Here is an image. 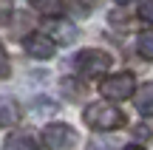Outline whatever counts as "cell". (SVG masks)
Segmentation results:
<instances>
[{
    "label": "cell",
    "mask_w": 153,
    "mask_h": 150,
    "mask_svg": "<svg viewBox=\"0 0 153 150\" xmlns=\"http://www.w3.org/2000/svg\"><path fill=\"white\" fill-rule=\"evenodd\" d=\"M111 65H114V60H111V54H108V51H102V48H85V51H79L76 60H74L76 74L85 77V79H94V77L108 74Z\"/></svg>",
    "instance_id": "2"
},
{
    "label": "cell",
    "mask_w": 153,
    "mask_h": 150,
    "mask_svg": "<svg viewBox=\"0 0 153 150\" xmlns=\"http://www.w3.org/2000/svg\"><path fill=\"white\" fill-rule=\"evenodd\" d=\"M14 122H20V105L14 99H0V128H11Z\"/></svg>",
    "instance_id": "8"
},
{
    "label": "cell",
    "mask_w": 153,
    "mask_h": 150,
    "mask_svg": "<svg viewBox=\"0 0 153 150\" xmlns=\"http://www.w3.org/2000/svg\"><path fill=\"white\" fill-rule=\"evenodd\" d=\"M11 11V0H0V14H9Z\"/></svg>",
    "instance_id": "14"
},
{
    "label": "cell",
    "mask_w": 153,
    "mask_h": 150,
    "mask_svg": "<svg viewBox=\"0 0 153 150\" xmlns=\"http://www.w3.org/2000/svg\"><path fill=\"white\" fill-rule=\"evenodd\" d=\"M125 150H145V147H139V145H128Z\"/></svg>",
    "instance_id": "15"
},
{
    "label": "cell",
    "mask_w": 153,
    "mask_h": 150,
    "mask_svg": "<svg viewBox=\"0 0 153 150\" xmlns=\"http://www.w3.org/2000/svg\"><path fill=\"white\" fill-rule=\"evenodd\" d=\"M133 91H136V79L131 71H116L99 82V94L108 102H125L133 96Z\"/></svg>",
    "instance_id": "3"
},
{
    "label": "cell",
    "mask_w": 153,
    "mask_h": 150,
    "mask_svg": "<svg viewBox=\"0 0 153 150\" xmlns=\"http://www.w3.org/2000/svg\"><path fill=\"white\" fill-rule=\"evenodd\" d=\"M133 102L142 116H153V82H145L133 91Z\"/></svg>",
    "instance_id": "6"
},
{
    "label": "cell",
    "mask_w": 153,
    "mask_h": 150,
    "mask_svg": "<svg viewBox=\"0 0 153 150\" xmlns=\"http://www.w3.org/2000/svg\"><path fill=\"white\" fill-rule=\"evenodd\" d=\"M82 119H85L88 128L94 130H119L125 128V113L116 108V102H94V105H88L85 111H82Z\"/></svg>",
    "instance_id": "1"
},
{
    "label": "cell",
    "mask_w": 153,
    "mask_h": 150,
    "mask_svg": "<svg viewBox=\"0 0 153 150\" xmlns=\"http://www.w3.org/2000/svg\"><path fill=\"white\" fill-rule=\"evenodd\" d=\"M23 48H26V54L34 57V60H51L54 51H57V40L48 37V34H43V31H34V34H28V37L23 40Z\"/></svg>",
    "instance_id": "5"
},
{
    "label": "cell",
    "mask_w": 153,
    "mask_h": 150,
    "mask_svg": "<svg viewBox=\"0 0 153 150\" xmlns=\"http://www.w3.org/2000/svg\"><path fill=\"white\" fill-rule=\"evenodd\" d=\"M62 94H68V99H79V96L85 94V88H82L79 82H71V79H62Z\"/></svg>",
    "instance_id": "11"
},
{
    "label": "cell",
    "mask_w": 153,
    "mask_h": 150,
    "mask_svg": "<svg viewBox=\"0 0 153 150\" xmlns=\"http://www.w3.org/2000/svg\"><path fill=\"white\" fill-rule=\"evenodd\" d=\"M139 17L153 26V0H142V6H139Z\"/></svg>",
    "instance_id": "12"
},
{
    "label": "cell",
    "mask_w": 153,
    "mask_h": 150,
    "mask_svg": "<svg viewBox=\"0 0 153 150\" xmlns=\"http://www.w3.org/2000/svg\"><path fill=\"white\" fill-rule=\"evenodd\" d=\"M136 51H139V57H145V60H153V28H148V31L139 34Z\"/></svg>",
    "instance_id": "10"
},
{
    "label": "cell",
    "mask_w": 153,
    "mask_h": 150,
    "mask_svg": "<svg viewBox=\"0 0 153 150\" xmlns=\"http://www.w3.org/2000/svg\"><path fill=\"white\" fill-rule=\"evenodd\" d=\"M3 150H37V142H34L31 133H26V130H17V133H11L9 139H6Z\"/></svg>",
    "instance_id": "9"
},
{
    "label": "cell",
    "mask_w": 153,
    "mask_h": 150,
    "mask_svg": "<svg viewBox=\"0 0 153 150\" xmlns=\"http://www.w3.org/2000/svg\"><path fill=\"white\" fill-rule=\"evenodd\" d=\"M43 142L48 145V150H71L76 142H79V136H76V130L71 125L51 122V125L43 128Z\"/></svg>",
    "instance_id": "4"
},
{
    "label": "cell",
    "mask_w": 153,
    "mask_h": 150,
    "mask_svg": "<svg viewBox=\"0 0 153 150\" xmlns=\"http://www.w3.org/2000/svg\"><path fill=\"white\" fill-rule=\"evenodd\" d=\"M116 3H122V6H128V3H133V0H116Z\"/></svg>",
    "instance_id": "16"
},
{
    "label": "cell",
    "mask_w": 153,
    "mask_h": 150,
    "mask_svg": "<svg viewBox=\"0 0 153 150\" xmlns=\"http://www.w3.org/2000/svg\"><path fill=\"white\" fill-rule=\"evenodd\" d=\"M31 6L43 17H62L68 9V0H31Z\"/></svg>",
    "instance_id": "7"
},
{
    "label": "cell",
    "mask_w": 153,
    "mask_h": 150,
    "mask_svg": "<svg viewBox=\"0 0 153 150\" xmlns=\"http://www.w3.org/2000/svg\"><path fill=\"white\" fill-rule=\"evenodd\" d=\"M0 77H9V57H6L3 43H0Z\"/></svg>",
    "instance_id": "13"
}]
</instances>
